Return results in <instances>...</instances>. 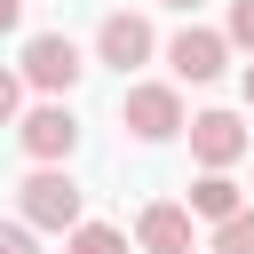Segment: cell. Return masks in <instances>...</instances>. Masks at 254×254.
Returning a JSON list of instances; mask_svg holds the SVG:
<instances>
[{
    "instance_id": "17",
    "label": "cell",
    "mask_w": 254,
    "mask_h": 254,
    "mask_svg": "<svg viewBox=\"0 0 254 254\" xmlns=\"http://www.w3.org/2000/svg\"><path fill=\"white\" fill-rule=\"evenodd\" d=\"M167 8H198V0H167Z\"/></svg>"
},
{
    "instance_id": "15",
    "label": "cell",
    "mask_w": 254,
    "mask_h": 254,
    "mask_svg": "<svg viewBox=\"0 0 254 254\" xmlns=\"http://www.w3.org/2000/svg\"><path fill=\"white\" fill-rule=\"evenodd\" d=\"M24 24V0H0V32H16Z\"/></svg>"
},
{
    "instance_id": "2",
    "label": "cell",
    "mask_w": 254,
    "mask_h": 254,
    "mask_svg": "<svg viewBox=\"0 0 254 254\" xmlns=\"http://www.w3.org/2000/svg\"><path fill=\"white\" fill-rule=\"evenodd\" d=\"M167 64H175V79L206 87V79H222V64H230V40H222V32H198V24H183V32L167 40Z\"/></svg>"
},
{
    "instance_id": "11",
    "label": "cell",
    "mask_w": 254,
    "mask_h": 254,
    "mask_svg": "<svg viewBox=\"0 0 254 254\" xmlns=\"http://www.w3.org/2000/svg\"><path fill=\"white\" fill-rule=\"evenodd\" d=\"M214 254H254V214L238 206L230 222H214Z\"/></svg>"
},
{
    "instance_id": "7",
    "label": "cell",
    "mask_w": 254,
    "mask_h": 254,
    "mask_svg": "<svg viewBox=\"0 0 254 254\" xmlns=\"http://www.w3.org/2000/svg\"><path fill=\"white\" fill-rule=\"evenodd\" d=\"M190 151H198L206 167H230V159L246 151V127H238V111H198V119H190Z\"/></svg>"
},
{
    "instance_id": "14",
    "label": "cell",
    "mask_w": 254,
    "mask_h": 254,
    "mask_svg": "<svg viewBox=\"0 0 254 254\" xmlns=\"http://www.w3.org/2000/svg\"><path fill=\"white\" fill-rule=\"evenodd\" d=\"M16 103H24V79H16V71H0V127L16 119Z\"/></svg>"
},
{
    "instance_id": "1",
    "label": "cell",
    "mask_w": 254,
    "mask_h": 254,
    "mask_svg": "<svg viewBox=\"0 0 254 254\" xmlns=\"http://www.w3.org/2000/svg\"><path fill=\"white\" fill-rule=\"evenodd\" d=\"M16 198H24V222H32V230H79V183H71L64 167H40Z\"/></svg>"
},
{
    "instance_id": "12",
    "label": "cell",
    "mask_w": 254,
    "mask_h": 254,
    "mask_svg": "<svg viewBox=\"0 0 254 254\" xmlns=\"http://www.w3.org/2000/svg\"><path fill=\"white\" fill-rule=\"evenodd\" d=\"M0 254H40L32 246V222H0Z\"/></svg>"
},
{
    "instance_id": "16",
    "label": "cell",
    "mask_w": 254,
    "mask_h": 254,
    "mask_svg": "<svg viewBox=\"0 0 254 254\" xmlns=\"http://www.w3.org/2000/svg\"><path fill=\"white\" fill-rule=\"evenodd\" d=\"M246 103H254V64H246Z\"/></svg>"
},
{
    "instance_id": "13",
    "label": "cell",
    "mask_w": 254,
    "mask_h": 254,
    "mask_svg": "<svg viewBox=\"0 0 254 254\" xmlns=\"http://www.w3.org/2000/svg\"><path fill=\"white\" fill-rule=\"evenodd\" d=\"M230 40H238V48H254V0H238V8H230Z\"/></svg>"
},
{
    "instance_id": "8",
    "label": "cell",
    "mask_w": 254,
    "mask_h": 254,
    "mask_svg": "<svg viewBox=\"0 0 254 254\" xmlns=\"http://www.w3.org/2000/svg\"><path fill=\"white\" fill-rule=\"evenodd\" d=\"M135 238H143V254H190V214L175 198H159V206H143Z\"/></svg>"
},
{
    "instance_id": "10",
    "label": "cell",
    "mask_w": 254,
    "mask_h": 254,
    "mask_svg": "<svg viewBox=\"0 0 254 254\" xmlns=\"http://www.w3.org/2000/svg\"><path fill=\"white\" fill-rule=\"evenodd\" d=\"M64 254H127V238H119V230H111V222H79V230H71V246H64Z\"/></svg>"
},
{
    "instance_id": "4",
    "label": "cell",
    "mask_w": 254,
    "mask_h": 254,
    "mask_svg": "<svg viewBox=\"0 0 254 254\" xmlns=\"http://www.w3.org/2000/svg\"><path fill=\"white\" fill-rule=\"evenodd\" d=\"M119 119L135 127V143H167V135L183 127V95H175V87H127V95H119Z\"/></svg>"
},
{
    "instance_id": "5",
    "label": "cell",
    "mask_w": 254,
    "mask_h": 254,
    "mask_svg": "<svg viewBox=\"0 0 254 254\" xmlns=\"http://www.w3.org/2000/svg\"><path fill=\"white\" fill-rule=\"evenodd\" d=\"M16 143H24L40 167H56V159H71V151H79V119H71L64 103H40V111H24Z\"/></svg>"
},
{
    "instance_id": "3",
    "label": "cell",
    "mask_w": 254,
    "mask_h": 254,
    "mask_svg": "<svg viewBox=\"0 0 254 254\" xmlns=\"http://www.w3.org/2000/svg\"><path fill=\"white\" fill-rule=\"evenodd\" d=\"M79 71H87V64H79V48H71L64 32H40V40L24 48V79H32V87H48V95H71V87H79Z\"/></svg>"
},
{
    "instance_id": "9",
    "label": "cell",
    "mask_w": 254,
    "mask_h": 254,
    "mask_svg": "<svg viewBox=\"0 0 254 254\" xmlns=\"http://www.w3.org/2000/svg\"><path fill=\"white\" fill-rule=\"evenodd\" d=\"M190 214H206V222H230V214H238V183H230L222 167H206V175L190 183Z\"/></svg>"
},
{
    "instance_id": "6",
    "label": "cell",
    "mask_w": 254,
    "mask_h": 254,
    "mask_svg": "<svg viewBox=\"0 0 254 254\" xmlns=\"http://www.w3.org/2000/svg\"><path fill=\"white\" fill-rule=\"evenodd\" d=\"M95 56H103V64H119V71H127V64H143V56H151V24H143V16H127V8H111V16L95 24Z\"/></svg>"
}]
</instances>
